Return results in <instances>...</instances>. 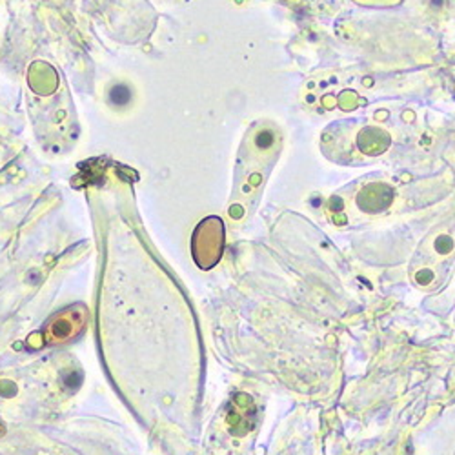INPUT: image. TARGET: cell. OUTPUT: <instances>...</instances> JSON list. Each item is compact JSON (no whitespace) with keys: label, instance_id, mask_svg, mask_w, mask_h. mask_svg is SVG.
Segmentation results:
<instances>
[{"label":"cell","instance_id":"6da1fadb","mask_svg":"<svg viewBox=\"0 0 455 455\" xmlns=\"http://www.w3.org/2000/svg\"><path fill=\"white\" fill-rule=\"evenodd\" d=\"M192 250L196 262L203 270H210L215 267L224 250V228L220 219L210 217L197 226Z\"/></svg>","mask_w":455,"mask_h":455},{"label":"cell","instance_id":"7a4b0ae2","mask_svg":"<svg viewBox=\"0 0 455 455\" xmlns=\"http://www.w3.org/2000/svg\"><path fill=\"white\" fill-rule=\"evenodd\" d=\"M88 321V312L84 307H71L66 308L64 312L53 315L46 328L43 330V340L41 345L52 347V345H60L68 343V340L77 337Z\"/></svg>","mask_w":455,"mask_h":455},{"label":"cell","instance_id":"3957f363","mask_svg":"<svg viewBox=\"0 0 455 455\" xmlns=\"http://www.w3.org/2000/svg\"><path fill=\"white\" fill-rule=\"evenodd\" d=\"M255 421H257V408L253 399L248 394H237L226 417V423L230 427V432L237 437H243L253 430Z\"/></svg>","mask_w":455,"mask_h":455},{"label":"cell","instance_id":"277c9868","mask_svg":"<svg viewBox=\"0 0 455 455\" xmlns=\"http://www.w3.org/2000/svg\"><path fill=\"white\" fill-rule=\"evenodd\" d=\"M394 201V189L387 184H370L357 197L361 210L368 213H377L388 208Z\"/></svg>","mask_w":455,"mask_h":455},{"label":"cell","instance_id":"5b68a950","mask_svg":"<svg viewBox=\"0 0 455 455\" xmlns=\"http://www.w3.org/2000/svg\"><path fill=\"white\" fill-rule=\"evenodd\" d=\"M0 434H3V425H0Z\"/></svg>","mask_w":455,"mask_h":455}]
</instances>
